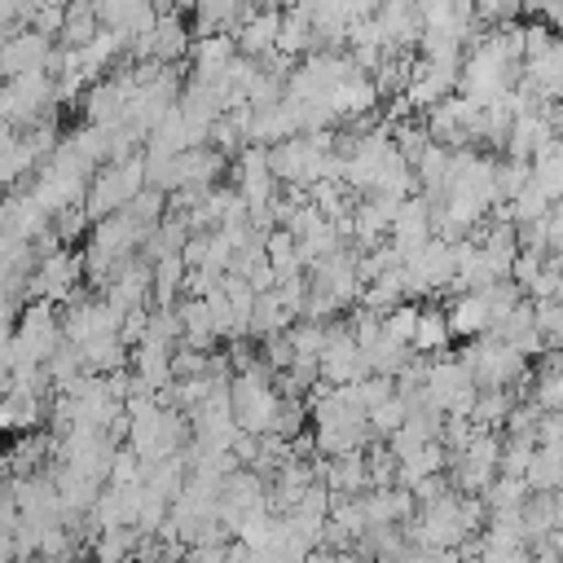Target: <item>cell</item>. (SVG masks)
I'll use <instances>...</instances> for the list:
<instances>
[{"label":"cell","mask_w":563,"mask_h":563,"mask_svg":"<svg viewBox=\"0 0 563 563\" xmlns=\"http://www.w3.org/2000/svg\"><path fill=\"white\" fill-rule=\"evenodd\" d=\"M101 31V22H97V13H92V4L88 0H70L66 9H62V31H57V48H84L92 35Z\"/></svg>","instance_id":"cell-9"},{"label":"cell","mask_w":563,"mask_h":563,"mask_svg":"<svg viewBox=\"0 0 563 563\" xmlns=\"http://www.w3.org/2000/svg\"><path fill=\"white\" fill-rule=\"evenodd\" d=\"M449 325H444V312L440 308H418V321H413V339H409V352L418 356H440L449 347Z\"/></svg>","instance_id":"cell-10"},{"label":"cell","mask_w":563,"mask_h":563,"mask_svg":"<svg viewBox=\"0 0 563 563\" xmlns=\"http://www.w3.org/2000/svg\"><path fill=\"white\" fill-rule=\"evenodd\" d=\"M273 409H277L273 378H246V374L229 378V418H233L238 431L264 435L268 422H273Z\"/></svg>","instance_id":"cell-5"},{"label":"cell","mask_w":563,"mask_h":563,"mask_svg":"<svg viewBox=\"0 0 563 563\" xmlns=\"http://www.w3.org/2000/svg\"><path fill=\"white\" fill-rule=\"evenodd\" d=\"M150 48L158 66H180V57L189 53V26L180 13H158L150 26Z\"/></svg>","instance_id":"cell-6"},{"label":"cell","mask_w":563,"mask_h":563,"mask_svg":"<svg viewBox=\"0 0 563 563\" xmlns=\"http://www.w3.org/2000/svg\"><path fill=\"white\" fill-rule=\"evenodd\" d=\"M44 418H48V396H35V391L0 396V431H35Z\"/></svg>","instance_id":"cell-7"},{"label":"cell","mask_w":563,"mask_h":563,"mask_svg":"<svg viewBox=\"0 0 563 563\" xmlns=\"http://www.w3.org/2000/svg\"><path fill=\"white\" fill-rule=\"evenodd\" d=\"M444 325H449V339H479V334H488V312H484L479 290L457 295V303L444 312Z\"/></svg>","instance_id":"cell-8"},{"label":"cell","mask_w":563,"mask_h":563,"mask_svg":"<svg viewBox=\"0 0 563 563\" xmlns=\"http://www.w3.org/2000/svg\"><path fill=\"white\" fill-rule=\"evenodd\" d=\"M13 339V365H44L48 352L62 343V321H57V308L53 303H31L18 325L9 330Z\"/></svg>","instance_id":"cell-4"},{"label":"cell","mask_w":563,"mask_h":563,"mask_svg":"<svg viewBox=\"0 0 563 563\" xmlns=\"http://www.w3.org/2000/svg\"><path fill=\"white\" fill-rule=\"evenodd\" d=\"M88 224H92V220L84 216V207H79V202H75V207H62V211H53V216H48V229H53V238H57L62 246L79 242Z\"/></svg>","instance_id":"cell-14"},{"label":"cell","mask_w":563,"mask_h":563,"mask_svg":"<svg viewBox=\"0 0 563 563\" xmlns=\"http://www.w3.org/2000/svg\"><path fill=\"white\" fill-rule=\"evenodd\" d=\"M40 4H53V9H66L70 0H40Z\"/></svg>","instance_id":"cell-17"},{"label":"cell","mask_w":563,"mask_h":563,"mask_svg":"<svg viewBox=\"0 0 563 563\" xmlns=\"http://www.w3.org/2000/svg\"><path fill=\"white\" fill-rule=\"evenodd\" d=\"M528 493H554L559 488V444H532V457L523 466Z\"/></svg>","instance_id":"cell-12"},{"label":"cell","mask_w":563,"mask_h":563,"mask_svg":"<svg viewBox=\"0 0 563 563\" xmlns=\"http://www.w3.org/2000/svg\"><path fill=\"white\" fill-rule=\"evenodd\" d=\"M510 405H515V391L479 387V391H475V400H471V409H466V418H471V427H475V431H497V427L506 422Z\"/></svg>","instance_id":"cell-11"},{"label":"cell","mask_w":563,"mask_h":563,"mask_svg":"<svg viewBox=\"0 0 563 563\" xmlns=\"http://www.w3.org/2000/svg\"><path fill=\"white\" fill-rule=\"evenodd\" d=\"M475 378L462 361L453 356H431L427 361V374H422V400L435 409V413H466L471 400H475Z\"/></svg>","instance_id":"cell-3"},{"label":"cell","mask_w":563,"mask_h":563,"mask_svg":"<svg viewBox=\"0 0 563 563\" xmlns=\"http://www.w3.org/2000/svg\"><path fill=\"white\" fill-rule=\"evenodd\" d=\"M141 189H145V163H141V154H132V158H123V163H101V167L88 176V189H84V202H79V207H84V216L97 224V220L123 211Z\"/></svg>","instance_id":"cell-1"},{"label":"cell","mask_w":563,"mask_h":563,"mask_svg":"<svg viewBox=\"0 0 563 563\" xmlns=\"http://www.w3.org/2000/svg\"><path fill=\"white\" fill-rule=\"evenodd\" d=\"M462 365L471 369L475 387H501V391L523 387V383H528V369H532L515 347H506V343L493 339V334L471 339V347L462 352Z\"/></svg>","instance_id":"cell-2"},{"label":"cell","mask_w":563,"mask_h":563,"mask_svg":"<svg viewBox=\"0 0 563 563\" xmlns=\"http://www.w3.org/2000/svg\"><path fill=\"white\" fill-rule=\"evenodd\" d=\"M457 563H471V559H457Z\"/></svg>","instance_id":"cell-18"},{"label":"cell","mask_w":563,"mask_h":563,"mask_svg":"<svg viewBox=\"0 0 563 563\" xmlns=\"http://www.w3.org/2000/svg\"><path fill=\"white\" fill-rule=\"evenodd\" d=\"M9 369H13V339H9V325L0 330V387L9 383Z\"/></svg>","instance_id":"cell-15"},{"label":"cell","mask_w":563,"mask_h":563,"mask_svg":"<svg viewBox=\"0 0 563 563\" xmlns=\"http://www.w3.org/2000/svg\"><path fill=\"white\" fill-rule=\"evenodd\" d=\"M35 563H79L75 554H53V559H35Z\"/></svg>","instance_id":"cell-16"},{"label":"cell","mask_w":563,"mask_h":563,"mask_svg":"<svg viewBox=\"0 0 563 563\" xmlns=\"http://www.w3.org/2000/svg\"><path fill=\"white\" fill-rule=\"evenodd\" d=\"M136 528H97L92 532V559L97 563H132Z\"/></svg>","instance_id":"cell-13"}]
</instances>
